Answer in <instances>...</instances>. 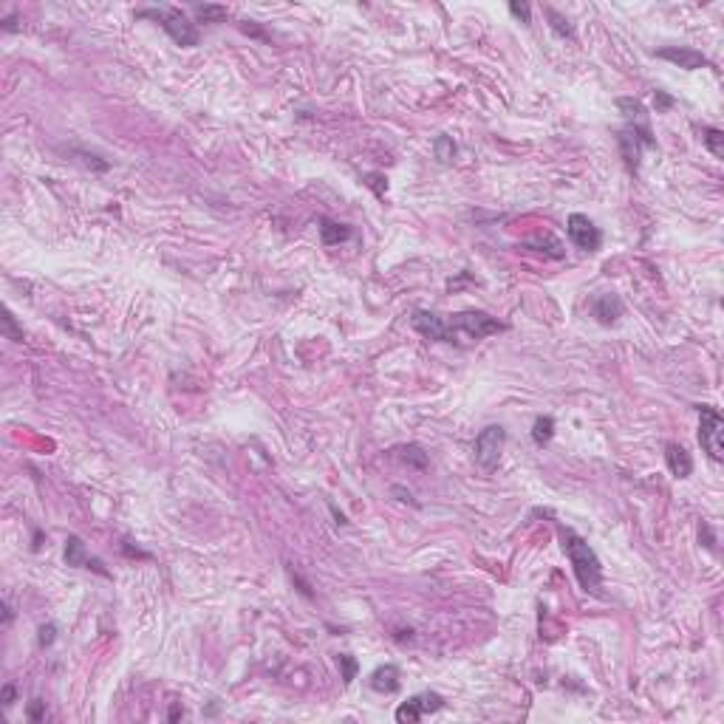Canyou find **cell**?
Returning a JSON list of instances; mask_svg holds the SVG:
<instances>
[{
  "instance_id": "6da1fadb",
  "label": "cell",
  "mask_w": 724,
  "mask_h": 724,
  "mask_svg": "<svg viewBox=\"0 0 724 724\" xmlns=\"http://www.w3.org/2000/svg\"><path fill=\"white\" fill-rule=\"evenodd\" d=\"M422 337L438 340V343H456V345H470L478 343L489 334L507 331V323L489 317L487 312H461V315H433V312H416L410 320Z\"/></svg>"
},
{
  "instance_id": "7a4b0ae2",
  "label": "cell",
  "mask_w": 724,
  "mask_h": 724,
  "mask_svg": "<svg viewBox=\"0 0 724 724\" xmlns=\"http://www.w3.org/2000/svg\"><path fill=\"white\" fill-rule=\"evenodd\" d=\"M617 108L623 111V116L628 122L623 131H619V150H623L626 167L631 173H637L642 147H657V139H654L651 125H648V111H645V105L639 99H631V96L617 99Z\"/></svg>"
},
{
  "instance_id": "3957f363",
  "label": "cell",
  "mask_w": 724,
  "mask_h": 724,
  "mask_svg": "<svg viewBox=\"0 0 724 724\" xmlns=\"http://www.w3.org/2000/svg\"><path fill=\"white\" fill-rule=\"evenodd\" d=\"M557 535H560V546H563L568 563H572L575 577L583 586V591L603 597V566H600V557L594 555V549L575 529L557 526Z\"/></svg>"
},
{
  "instance_id": "277c9868",
  "label": "cell",
  "mask_w": 724,
  "mask_h": 724,
  "mask_svg": "<svg viewBox=\"0 0 724 724\" xmlns=\"http://www.w3.org/2000/svg\"><path fill=\"white\" fill-rule=\"evenodd\" d=\"M139 20H156L162 29L178 43V45H184V48H193L198 45V29H195V23L181 12L175 6H156V9H139L136 12Z\"/></svg>"
},
{
  "instance_id": "5b68a950",
  "label": "cell",
  "mask_w": 724,
  "mask_h": 724,
  "mask_svg": "<svg viewBox=\"0 0 724 724\" xmlns=\"http://www.w3.org/2000/svg\"><path fill=\"white\" fill-rule=\"evenodd\" d=\"M504 442H507V430L501 425H489L478 433L476 445H473V456H476V464L481 470L493 473L501 461V453H504Z\"/></svg>"
},
{
  "instance_id": "8992f818",
  "label": "cell",
  "mask_w": 724,
  "mask_h": 724,
  "mask_svg": "<svg viewBox=\"0 0 724 724\" xmlns=\"http://www.w3.org/2000/svg\"><path fill=\"white\" fill-rule=\"evenodd\" d=\"M699 445L702 450L713 458V461H721L724 458V419L718 416V410L710 407V405H699Z\"/></svg>"
},
{
  "instance_id": "52a82bcc",
  "label": "cell",
  "mask_w": 724,
  "mask_h": 724,
  "mask_svg": "<svg viewBox=\"0 0 724 724\" xmlns=\"http://www.w3.org/2000/svg\"><path fill=\"white\" fill-rule=\"evenodd\" d=\"M566 232H568V241H572L577 249H583V252H597L600 244H603L600 226H594V221L588 215H580V213L568 215Z\"/></svg>"
},
{
  "instance_id": "ba28073f",
  "label": "cell",
  "mask_w": 724,
  "mask_h": 724,
  "mask_svg": "<svg viewBox=\"0 0 724 724\" xmlns=\"http://www.w3.org/2000/svg\"><path fill=\"white\" fill-rule=\"evenodd\" d=\"M445 707V699L438 693H419V696H413V699H407L405 705H399L396 710V721L399 724H413V721H419L425 713H436V710H442Z\"/></svg>"
},
{
  "instance_id": "9c48e42d",
  "label": "cell",
  "mask_w": 724,
  "mask_h": 724,
  "mask_svg": "<svg viewBox=\"0 0 724 724\" xmlns=\"http://www.w3.org/2000/svg\"><path fill=\"white\" fill-rule=\"evenodd\" d=\"M657 57H659V60H668V63H674V65H679V68H685V71L713 68V63L702 54V51L688 48V45H668V48H659V51H657Z\"/></svg>"
},
{
  "instance_id": "30bf717a",
  "label": "cell",
  "mask_w": 724,
  "mask_h": 724,
  "mask_svg": "<svg viewBox=\"0 0 724 724\" xmlns=\"http://www.w3.org/2000/svg\"><path fill=\"white\" fill-rule=\"evenodd\" d=\"M65 560H68V566L94 568V572H99V575H108L105 568H102V563L85 552V543H83V537H76V535H68V540H65Z\"/></svg>"
},
{
  "instance_id": "8fae6325",
  "label": "cell",
  "mask_w": 724,
  "mask_h": 724,
  "mask_svg": "<svg viewBox=\"0 0 724 724\" xmlns=\"http://www.w3.org/2000/svg\"><path fill=\"white\" fill-rule=\"evenodd\" d=\"M591 312L603 326H614L619 320V315H623V303H619L617 295H597L591 300Z\"/></svg>"
},
{
  "instance_id": "7c38bea8",
  "label": "cell",
  "mask_w": 724,
  "mask_h": 724,
  "mask_svg": "<svg viewBox=\"0 0 724 724\" xmlns=\"http://www.w3.org/2000/svg\"><path fill=\"white\" fill-rule=\"evenodd\" d=\"M665 461H668V470L674 473L677 478H688L693 473V458H690V453L682 445H668L665 447Z\"/></svg>"
},
{
  "instance_id": "4fadbf2b",
  "label": "cell",
  "mask_w": 724,
  "mask_h": 724,
  "mask_svg": "<svg viewBox=\"0 0 724 724\" xmlns=\"http://www.w3.org/2000/svg\"><path fill=\"white\" fill-rule=\"evenodd\" d=\"M371 688L376 693H394L399 688V670L394 665H382L371 674Z\"/></svg>"
},
{
  "instance_id": "5bb4252c",
  "label": "cell",
  "mask_w": 724,
  "mask_h": 724,
  "mask_svg": "<svg viewBox=\"0 0 724 724\" xmlns=\"http://www.w3.org/2000/svg\"><path fill=\"white\" fill-rule=\"evenodd\" d=\"M320 238L326 246H334V244H343L351 238V229L345 224H337V221H331V218H323L320 221Z\"/></svg>"
},
{
  "instance_id": "9a60e30c",
  "label": "cell",
  "mask_w": 724,
  "mask_h": 724,
  "mask_svg": "<svg viewBox=\"0 0 724 724\" xmlns=\"http://www.w3.org/2000/svg\"><path fill=\"white\" fill-rule=\"evenodd\" d=\"M552 436H555V419L552 416H540L532 427V438H535V445L537 447H546L552 442Z\"/></svg>"
},
{
  "instance_id": "2e32d148",
  "label": "cell",
  "mask_w": 724,
  "mask_h": 724,
  "mask_svg": "<svg viewBox=\"0 0 724 724\" xmlns=\"http://www.w3.org/2000/svg\"><path fill=\"white\" fill-rule=\"evenodd\" d=\"M702 142H705V147L713 153L716 159L724 156V134L718 131V127H702Z\"/></svg>"
},
{
  "instance_id": "e0dca14e",
  "label": "cell",
  "mask_w": 724,
  "mask_h": 724,
  "mask_svg": "<svg viewBox=\"0 0 724 724\" xmlns=\"http://www.w3.org/2000/svg\"><path fill=\"white\" fill-rule=\"evenodd\" d=\"M195 14L201 23H221L229 14V9L226 6H195Z\"/></svg>"
},
{
  "instance_id": "ac0fdd59",
  "label": "cell",
  "mask_w": 724,
  "mask_h": 724,
  "mask_svg": "<svg viewBox=\"0 0 724 724\" xmlns=\"http://www.w3.org/2000/svg\"><path fill=\"white\" fill-rule=\"evenodd\" d=\"M546 17L552 20V29H555V34H560V37H575V25L568 23L563 14H557L555 9H546Z\"/></svg>"
},
{
  "instance_id": "d6986e66",
  "label": "cell",
  "mask_w": 724,
  "mask_h": 724,
  "mask_svg": "<svg viewBox=\"0 0 724 724\" xmlns=\"http://www.w3.org/2000/svg\"><path fill=\"white\" fill-rule=\"evenodd\" d=\"M433 147H436V159H438V162H450V159L456 156V145H453L450 136H438Z\"/></svg>"
},
{
  "instance_id": "ffe728a7",
  "label": "cell",
  "mask_w": 724,
  "mask_h": 724,
  "mask_svg": "<svg viewBox=\"0 0 724 724\" xmlns=\"http://www.w3.org/2000/svg\"><path fill=\"white\" fill-rule=\"evenodd\" d=\"M340 668H343V682L351 685V682L356 679V670H359L356 659H354L351 654H340Z\"/></svg>"
},
{
  "instance_id": "44dd1931",
  "label": "cell",
  "mask_w": 724,
  "mask_h": 724,
  "mask_svg": "<svg viewBox=\"0 0 724 724\" xmlns=\"http://www.w3.org/2000/svg\"><path fill=\"white\" fill-rule=\"evenodd\" d=\"M402 453H405V461H413V464H416V467H422V470L427 467V456L422 453V447H416V445H410V447H405Z\"/></svg>"
},
{
  "instance_id": "7402d4cb",
  "label": "cell",
  "mask_w": 724,
  "mask_h": 724,
  "mask_svg": "<svg viewBox=\"0 0 724 724\" xmlns=\"http://www.w3.org/2000/svg\"><path fill=\"white\" fill-rule=\"evenodd\" d=\"M3 334L9 340H14V343H23V331H17V326H14V317L12 315H6L3 317Z\"/></svg>"
},
{
  "instance_id": "603a6c76",
  "label": "cell",
  "mask_w": 724,
  "mask_h": 724,
  "mask_svg": "<svg viewBox=\"0 0 724 724\" xmlns=\"http://www.w3.org/2000/svg\"><path fill=\"white\" fill-rule=\"evenodd\" d=\"M670 108H674V99H670L665 91H657V114L670 111Z\"/></svg>"
},
{
  "instance_id": "cb8c5ba5",
  "label": "cell",
  "mask_w": 724,
  "mask_h": 724,
  "mask_svg": "<svg viewBox=\"0 0 724 724\" xmlns=\"http://www.w3.org/2000/svg\"><path fill=\"white\" fill-rule=\"evenodd\" d=\"M54 634H57V628L51 626V623L43 626V628H40V645H51V642H54Z\"/></svg>"
},
{
  "instance_id": "d4e9b609",
  "label": "cell",
  "mask_w": 724,
  "mask_h": 724,
  "mask_svg": "<svg viewBox=\"0 0 724 724\" xmlns=\"http://www.w3.org/2000/svg\"><path fill=\"white\" fill-rule=\"evenodd\" d=\"M509 12H512L515 17H521L524 23H529V6H526V3H509Z\"/></svg>"
},
{
  "instance_id": "484cf974",
  "label": "cell",
  "mask_w": 724,
  "mask_h": 724,
  "mask_svg": "<svg viewBox=\"0 0 724 724\" xmlns=\"http://www.w3.org/2000/svg\"><path fill=\"white\" fill-rule=\"evenodd\" d=\"M29 718L32 721H40L43 718V702H34L32 707H29Z\"/></svg>"
},
{
  "instance_id": "4316f807",
  "label": "cell",
  "mask_w": 724,
  "mask_h": 724,
  "mask_svg": "<svg viewBox=\"0 0 724 724\" xmlns=\"http://www.w3.org/2000/svg\"><path fill=\"white\" fill-rule=\"evenodd\" d=\"M12 702H14V685H6V688H3V705L9 707Z\"/></svg>"
},
{
  "instance_id": "83f0119b",
  "label": "cell",
  "mask_w": 724,
  "mask_h": 724,
  "mask_svg": "<svg viewBox=\"0 0 724 724\" xmlns=\"http://www.w3.org/2000/svg\"><path fill=\"white\" fill-rule=\"evenodd\" d=\"M178 716H184V710H181V707H178V705H175V707H173V710H170V721H175V718H178Z\"/></svg>"
}]
</instances>
